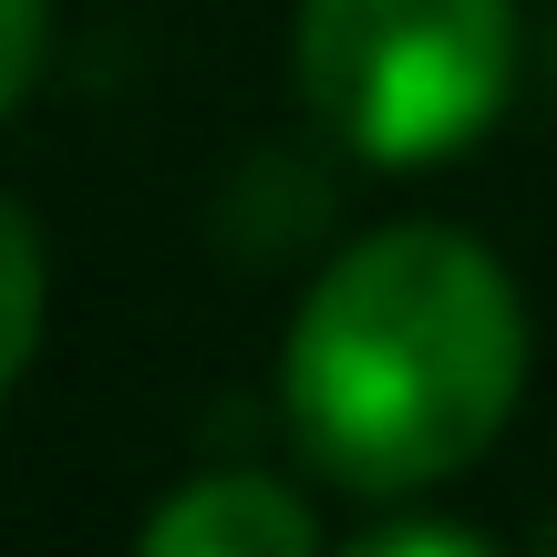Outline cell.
<instances>
[{
  "label": "cell",
  "mask_w": 557,
  "mask_h": 557,
  "mask_svg": "<svg viewBox=\"0 0 557 557\" xmlns=\"http://www.w3.org/2000/svg\"><path fill=\"white\" fill-rule=\"evenodd\" d=\"M289 434L351 496H434L527 393L517 278L465 227H382L320 269L289 320Z\"/></svg>",
  "instance_id": "1"
},
{
  "label": "cell",
  "mask_w": 557,
  "mask_h": 557,
  "mask_svg": "<svg viewBox=\"0 0 557 557\" xmlns=\"http://www.w3.org/2000/svg\"><path fill=\"white\" fill-rule=\"evenodd\" d=\"M299 94L351 156L444 165L517 94V0H299Z\"/></svg>",
  "instance_id": "2"
},
{
  "label": "cell",
  "mask_w": 557,
  "mask_h": 557,
  "mask_svg": "<svg viewBox=\"0 0 557 557\" xmlns=\"http://www.w3.org/2000/svg\"><path fill=\"white\" fill-rule=\"evenodd\" d=\"M145 547L156 557H310L320 517L269 475H197L186 496H165L145 517Z\"/></svg>",
  "instance_id": "3"
},
{
  "label": "cell",
  "mask_w": 557,
  "mask_h": 557,
  "mask_svg": "<svg viewBox=\"0 0 557 557\" xmlns=\"http://www.w3.org/2000/svg\"><path fill=\"white\" fill-rule=\"evenodd\" d=\"M32 341H41V238H32V218L0 197V393L21 382Z\"/></svg>",
  "instance_id": "4"
},
{
  "label": "cell",
  "mask_w": 557,
  "mask_h": 557,
  "mask_svg": "<svg viewBox=\"0 0 557 557\" xmlns=\"http://www.w3.org/2000/svg\"><path fill=\"white\" fill-rule=\"evenodd\" d=\"M41 41H52V11L41 0H0V114H21V94L41 83Z\"/></svg>",
  "instance_id": "5"
}]
</instances>
